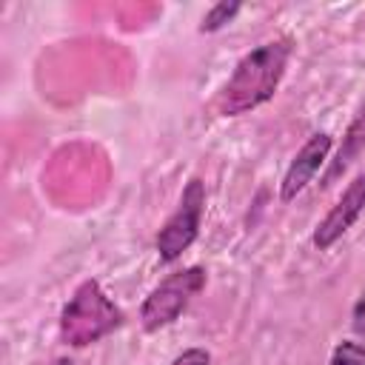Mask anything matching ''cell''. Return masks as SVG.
Here are the masks:
<instances>
[{
	"label": "cell",
	"instance_id": "cell-1",
	"mask_svg": "<svg viewBox=\"0 0 365 365\" xmlns=\"http://www.w3.org/2000/svg\"><path fill=\"white\" fill-rule=\"evenodd\" d=\"M291 54H294L291 37L268 40V43L251 48L248 54H242L214 100L217 114L240 117V114H248V111L259 108L262 103H268L285 77Z\"/></svg>",
	"mask_w": 365,
	"mask_h": 365
},
{
	"label": "cell",
	"instance_id": "cell-2",
	"mask_svg": "<svg viewBox=\"0 0 365 365\" xmlns=\"http://www.w3.org/2000/svg\"><path fill=\"white\" fill-rule=\"evenodd\" d=\"M123 325V311L108 299L100 282L86 279L60 311V339L68 348H86L114 334Z\"/></svg>",
	"mask_w": 365,
	"mask_h": 365
},
{
	"label": "cell",
	"instance_id": "cell-3",
	"mask_svg": "<svg viewBox=\"0 0 365 365\" xmlns=\"http://www.w3.org/2000/svg\"><path fill=\"white\" fill-rule=\"evenodd\" d=\"M205 288V268L191 265L171 277H165L140 305V325L148 334H157L177 322V317L188 308V302Z\"/></svg>",
	"mask_w": 365,
	"mask_h": 365
},
{
	"label": "cell",
	"instance_id": "cell-4",
	"mask_svg": "<svg viewBox=\"0 0 365 365\" xmlns=\"http://www.w3.org/2000/svg\"><path fill=\"white\" fill-rule=\"evenodd\" d=\"M202 214H205V185L202 180L194 177L182 188L177 208L168 214V220L157 234V254L163 262H174L182 257V251L191 248V242L200 234Z\"/></svg>",
	"mask_w": 365,
	"mask_h": 365
},
{
	"label": "cell",
	"instance_id": "cell-5",
	"mask_svg": "<svg viewBox=\"0 0 365 365\" xmlns=\"http://www.w3.org/2000/svg\"><path fill=\"white\" fill-rule=\"evenodd\" d=\"M362 208H365V171L356 174V177L345 185V191L336 197V202L328 208V214L317 222L314 237H311L314 248H317V251L334 248V245L348 234V228L359 220Z\"/></svg>",
	"mask_w": 365,
	"mask_h": 365
},
{
	"label": "cell",
	"instance_id": "cell-6",
	"mask_svg": "<svg viewBox=\"0 0 365 365\" xmlns=\"http://www.w3.org/2000/svg\"><path fill=\"white\" fill-rule=\"evenodd\" d=\"M331 148H334V137L328 131H317L302 143V148L294 154V160L288 163V168L282 174V182H279V200L282 202L297 200V194H302L308 188V182H314V177L328 163Z\"/></svg>",
	"mask_w": 365,
	"mask_h": 365
},
{
	"label": "cell",
	"instance_id": "cell-7",
	"mask_svg": "<svg viewBox=\"0 0 365 365\" xmlns=\"http://www.w3.org/2000/svg\"><path fill=\"white\" fill-rule=\"evenodd\" d=\"M362 151H365V106H362V111L351 120V125L345 128L342 143H339V148H336V157L331 160V165H328V171H325V177H322V185H328L334 177H339Z\"/></svg>",
	"mask_w": 365,
	"mask_h": 365
},
{
	"label": "cell",
	"instance_id": "cell-8",
	"mask_svg": "<svg viewBox=\"0 0 365 365\" xmlns=\"http://www.w3.org/2000/svg\"><path fill=\"white\" fill-rule=\"evenodd\" d=\"M242 11V3H237V0H225V3H214L208 11H205V17H202V23H200V34H214V31H220V29H225L237 14Z\"/></svg>",
	"mask_w": 365,
	"mask_h": 365
},
{
	"label": "cell",
	"instance_id": "cell-9",
	"mask_svg": "<svg viewBox=\"0 0 365 365\" xmlns=\"http://www.w3.org/2000/svg\"><path fill=\"white\" fill-rule=\"evenodd\" d=\"M328 365H365V345L356 339H342L334 345Z\"/></svg>",
	"mask_w": 365,
	"mask_h": 365
},
{
	"label": "cell",
	"instance_id": "cell-10",
	"mask_svg": "<svg viewBox=\"0 0 365 365\" xmlns=\"http://www.w3.org/2000/svg\"><path fill=\"white\" fill-rule=\"evenodd\" d=\"M171 365H211V354L205 348H185L171 359Z\"/></svg>",
	"mask_w": 365,
	"mask_h": 365
},
{
	"label": "cell",
	"instance_id": "cell-11",
	"mask_svg": "<svg viewBox=\"0 0 365 365\" xmlns=\"http://www.w3.org/2000/svg\"><path fill=\"white\" fill-rule=\"evenodd\" d=\"M351 328L359 339H365V291L356 297L354 302V311H351Z\"/></svg>",
	"mask_w": 365,
	"mask_h": 365
}]
</instances>
